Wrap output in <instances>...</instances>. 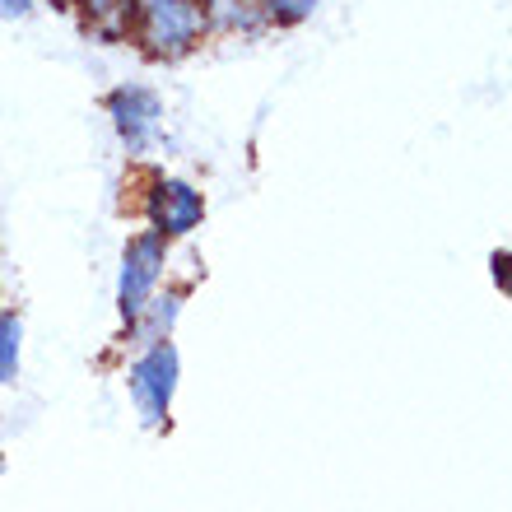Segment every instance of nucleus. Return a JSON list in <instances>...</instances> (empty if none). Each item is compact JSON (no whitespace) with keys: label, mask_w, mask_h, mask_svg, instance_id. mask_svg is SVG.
Here are the masks:
<instances>
[{"label":"nucleus","mask_w":512,"mask_h":512,"mask_svg":"<svg viewBox=\"0 0 512 512\" xmlns=\"http://www.w3.org/2000/svg\"><path fill=\"white\" fill-rule=\"evenodd\" d=\"M494 275H499V280H508V256H494Z\"/></svg>","instance_id":"nucleus-11"},{"label":"nucleus","mask_w":512,"mask_h":512,"mask_svg":"<svg viewBox=\"0 0 512 512\" xmlns=\"http://www.w3.org/2000/svg\"><path fill=\"white\" fill-rule=\"evenodd\" d=\"M205 215V201L201 191L191 187V182H177V177H159L154 191H149V224L159 233L163 243L168 238H187Z\"/></svg>","instance_id":"nucleus-2"},{"label":"nucleus","mask_w":512,"mask_h":512,"mask_svg":"<svg viewBox=\"0 0 512 512\" xmlns=\"http://www.w3.org/2000/svg\"><path fill=\"white\" fill-rule=\"evenodd\" d=\"M177 303H182L177 294H163V298H149V303H145V312H149V331H154V336H168V331H173V322H177ZM145 312H140V317H145Z\"/></svg>","instance_id":"nucleus-8"},{"label":"nucleus","mask_w":512,"mask_h":512,"mask_svg":"<svg viewBox=\"0 0 512 512\" xmlns=\"http://www.w3.org/2000/svg\"><path fill=\"white\" fill-rule=\"evenodd\" d=\"M84 10V24H89V33H98V38H126L135 28V0H80Z\"/></svg>","instance_id":"nucleus-6"},{"label":"nucleus","mask_w":512,"mask_h":512,"mask_svg":"<svg viewBox=\"0 0 512 512\" xmlns=\"http://www.w3.org/2000/svg\"><path fill=\"white\" fill-rule=\"evenodd\" d=\"M108 112H112V126L122 131V140H126V149H140L154 140V131H159V117H163V108H159V98L149 94V89H140V84H126V89H117V94L108 98Z\"/></svg>","instance_id":"nucleus-5"},{"label":"nucleus","mask_w":512,"mask_h":512,"mask_svg":"<svg viewBox=\"0 0 512 512\" xmlns=\"http://www.w3.org/2000/svg\"><path fill=\"white\" fill-rule=\"evenodd\" d=\"M201 0H135V38L145 42L149 56H187L205 38Z\"/></svg>","instance_id":"nucleus-1"},{"label":"nucleus","mask_w":512,"mask_h":512,"mask_svg":"<svg viewBox=\"0 0 512 512\" xmlns=\"http://www.w3.org/2000/svg\"><path fill=\"white\" fill-rule=\"evenodd\" d=\"M14 368H19V322L0 317V382H10Z\"/></svg>","instance_id":"nucleus-7"},{"label":"nucleus","mask_w":512,"mask_h":512,"mask_svg":"<svg viewBox=\"0 0 512 512\" xmlns=\"http://www.w3.org/2000/svg\"><path fill=\"white\" fill-rule=\"evenodd\" d=\"M159 270H163V238L159 233H145L126 247V261H122V317L126 322H140L145 303L154 298V284H159Z\"/></svg>","instance_id":"nucleus-3"},{"label":"nucleus","mask_w":512,"mask_h":512,"mask_svg":"<svg viewBox=\"0 0 512 512\" xmlns=\"http://www.w3.org/2000/svg\"><path fill=\"white\" fill-rule=\"evenodd\" d=\"M28 14H33L28 0H0V19H28Z\"/></svg>","instance_id":"nucleus-10"},{"label":"nucleus","mask_w":512,"mask_h":512,"mask_svg":"<svg viewBox=\"0 0 512 512\" xmlns=\"http://www.w3.org/2000/svg\"><path fill=\"white\" fill-rule=\"evenodd\" d=\"M173 391H177V350L173 345H154V350L131 368V396H135V405H140V415H145L149 424H159L168 401H173Z\"/></svg>","instance_id":"nucleus-4"},{"label":"nucleus","mask_w":512,"mask_h":512,"mask_svg":"<svg viewBox=\"0 0 512 512\" xmlns=\"http://www.w3.org/2000/svg\"><path fill=\"white\" fill-rule=\"evenodd\" d=\"M270 14V24H303L312 10H317V0H261Z\"/></svg>","instance_id":"nucleus-9"}]
</instances>
